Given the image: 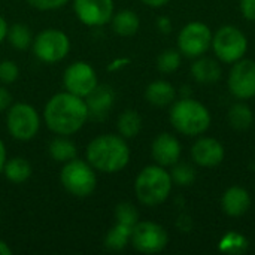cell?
<instances>
[{"label": "cell", "instance_id": "1", "mask_svg": "<svg viewBox=\"0 0 255 255\" xmlns=\"http://www.w3.org/2000/svg\"><path fill=\"white\" fill-rule=\"evenodd\" d=\"M43 121L57 136H70L78 133L88 121L85 99L69 91L54 94L43 108Z\"/></svg>", "mask_w": 255, "mask_h": 255}, {"label": "cell", "instance_id": "2", "mask_svg": "<svg viewBox=\"0 0 255 255\" xmlns=\"http://www.w3.org/2000/svg\"><path fill=\"white\" fill-rule=\"evenodd\" d=\"M87 161L102 173L121 172L130 161V148L120 134H100L87 146Z\"/></svg>", "mask_w": 255, "mask_h": 255}, {"label": "cell", "instance_id": "3", "mask_svg": "<svg viewBox=\"0 0 255 255\" xmlns=\"http://www.w3.org/2000/svg\"><path fill=\"white\" fill-rule=\"evenodd\" d=\"M172 176L163 166L151 164L143 167L134 181L137 200L145 206H158L167 200L172 191Z\"/></svg>", "mask_w": 255, "mask_h": 255}, {"label": "cell", "instance_id": "4", "mask_svg": "<svg viewBox=\"0 0 255 255\" xmlns=\"http://www.w3.org/2000/svg\"><path fill=\"white\" fill-rule=\"evenodd\" d=\"M169 120L173 128L185 136L202 134L211 126V114L208 108L191 97H181L173 102Z\"/></svg>", "mask_w": 255, "mask_h": 255}, {"label": "cell", "instance_id": "5", "mask_svg": "<svg viewBox=\"0 0 255 255\" xmlns=\"http://www.w3.org/2000/svg\"><path fill=\"white\" fill-rule=\"evenodd\" d=\"M60 182L69 194L79 199L88 197L97 187L96 169L88 161L79 160L76 157L63 164L60 172Z\"/></svg>", "mask_w": 255, "mask_h": 255}, {"label": "cell", "instance_id": "6", "mask_svg": "<svg viewBox=\"0 0 255 255\" xmlns=\"http://www.w3.org/2000/svg\"><path fill=\"white\" fill-rule=\"evenodd\" d=\"M211 46L220 61L233 64L244 58L248 49V39L241 28L235 25H223L212 36Z\"/></svg>", "mask_w": 255, "mask_h": 255}, {"label": "cell", "instance_id": "7", "mask_svg": "<svg viewBox=\"0 0 255 255\" xmlns=\"http://www.w3.org/2000/svg\"><path fill=\"white\" fill-rule=\"evenodd\" d=\"M6 128L13 139L28 142L39 133L40 117L31 105L13 103L6 114Z\"/></svg>", "mask_w": 255, "mask_h": 255}, {"label": "cell", "instance_id": "8", "mask_svg": "<svg viewBox=\"0 0 255 255\" xmlns=\"http://www.w3.org/2000/svg\"><path fill=\"white\" fill-rule=\"evenodd\" d=\"M31 48L40 61L52 64L67 57L70 51V39L61 30L45 28L33 39Z\"/></svg>", "mask_w": 255, "mask_h": 255}, {"label": "cell", "instance_id": "9", "mask_svg": "<svg viewBox=\"0 0 255 255\" xmlns=\"http://www.w3.org/2000/svg\"><path fill=\"white\" fill-rule=\"evenodd\" d=\"M211 28L200 21H193L184 25L178 34V49L188 58H199L205 55L212 45Z\"/></svg>", "mask_w": 255, "mask_h": 255}, {"label": "cell", "instance_id": "10", "mask_svg": "<svg viewBox=\"0 0 255 255\" xmlns=\"http://www.w3.org/2000/svg\"><path fill=\"white\" fill-rule=\"evenodd\" d=\"M169 242V235L164 227L154 221H137L133 226L130 244L142 254H158Z\"/></svg>", "mask_w": 255, "mask_h": 255}, {"label": "cell", "instance_id": "11", "mask_svg": "<svg viewBox=\"0 0 255 255\" xmlns=\"http://www.w3.org/2000/svg\"><path fill=\"white\" fill-rule=\"evenodd\" d=\"M63 84L66 91L85 99L99 85V79L91 64L87 61H75L64 70Z\"/></svg>", "mask_w": 255, "mask_h": 255}, {"label": "cell", "instance_id": "12", "mask_svg": "<svg viewBox=\"0 0 255 255\" xmlns=\"http://www.w3.org/2000/svg\"><path fill=\"white\" fill-rule=\"evenodd\" d=\"M227 85L230 93L241 100L255 97V61L241 58L230 69Z\"/></svg>", "mask_w": 255, "mask_h": 255}, {"label": "cell", "instance_id": "13", "mask_svg": "<svg viewBox=\"0 0 255 255\" xmlns=\"http://www.w3.org/2000/svg\"><path fill=\"white\" fill-rule=\"evenodd\" d=\"M73 10L82 24L100 27L112 19L114 0H73Z\"/></svg>", "mask_w": 255, "mask_h": 255}, {"label": "cell", "instance_id": "14", "mask_svg": "<svg viewBox=\"0 0 255 255\" xmlns=\"http://www.w3.org/2000/svg\"><path fill=\"white\" fill-rule=\"evenodd\" d=\"M151 155L155 164L170 167L181 158V143L173 134L160 133L151 145Z\"/></svg>", "mask_w": 255, "mask_h": 255}, {"label": "cell", "instance_id": "15", "mask_svg": "<svg viewBox=\"0 0 255 255\" xmlns=\"http://www.w3.org/2000/svg\"><path fill=\"white\" fill-rule=\"evenodd\" d=\"M224 146L214 137H200L191 148V158L202 167H215L224 160Z\"/></svg>", "mask_w": 255, "mask_h": 255}, {"label": "cell", "instance_id": "16", "mask_svg": "<svg viewBox=\"0 0 255 255\" xmlns=\"http://www.w3.org/2000/svg\"><path fill=\"white\" fill-rule=\"evenodd\" d=\"M114 100H115V94L111 87L97 85L85 97V103L88 108V120L103 121L109 115L114 106Z\"/></svg>", "mask_w": 255, "mask_h": 255}, {"label": "cell", "instance_id": "17", "mask_svg": "<svg viewBox=\"0 0 255 255\" xmlns=\"http://www.w3.org/2000/svg\"><path fill=\"white\" fill-rule=\"evenodd\" d=\"M221 206L229 217H242L251 208V196L242 187H230L223 194Z\"/></svg>", "mask_w": 255, "mask_h": 255}, {"label": "cell", "instance_id": "18", "mask_svg": "<svg viewBox=\"0 0 255 255\" xmlns=\"http://www.w3.org/2000/svg\"><path fill=\"white\" fill-rule=\"evenodd\" d=\"M145 99L149 105L157 106V108H164L169 106L175 102L176 99V90L175 87L163 79L151 82L146 90H145Z\"/></svg>", "mask_w": 255, "mask_h": 255}, {"label": "cell", "instance_id": "19", "mask_svg": "<svg viewBox=\"0 0 255 255\" xmlns=\"http://www.w3.org/2000/svg\"><path fill=\"white\" fill-rule=\"evenodd\" d=\"M221 66L211 57H199L191 64V76L200 84H215L221 78Z\"/></svg>", "mask_w": 255, "mask_h": 255}, {"label": "cell", "instance_id": "20", "mask_svg": "<svg viewBox=\"0 0 255 255\" xmlns=\"http://www.w3.org/2000/svg\"><path fill=\"white\" fill-rule=\"evenodd\" d=\"M111 22H112V30L118 36H124V37L136 34L140 27V19L137 13L130 9H124L114 13Z\"/></svg>", "mask_w": 255, "mask_h": 255}, {"label": "cell", "instance_id": "21", "mask_svg": "<svg viewBox=\"0 0 255 255\" xmlns=\"http://www.w3.org/2000/svg\"><path fill=\"white\" fill-rule=\"evenodd\" d=\"M48 152L54 161L63 163V164L76 158V155H78L75 142H72L66 136H57L55 139H52L48 146Z\"/></svg>", "mask_w": 255, "mask_h": 255}, {"label": "cell", "instance_id": "22", "mask_svg": "<svg viewBox=\"0 0 255 255\" xmlns=\"http://www.w3.org/2000/svg\"><path fill=\"white\" fill-rule=\"evenodd\" d=\"M3 173L9 182L22 184L31 176V164L22 157H13L10 160H6Z\"/></svg>", "mask_w": 255, "mask_h": 255}, {"label": "cell", "instance_id": "23", "mask_svg": "<svg viewBox=\"0 0 255 255\" xmlns=\"http://www.w3.org/2000/svg\"><path fill=\"white\" fill-rule=\"evenodd\" d=\"M117 128H118V134L123 136L124 139H133L142 130V117L134 109H126L118 117Z\"/></svg>", "mask_w": 255, "mask_h": 255}, {"label": "cell", "instance_id": "24", "mask_svg": "<svg viewBox=\"0 0 255 255\" xmlns=\"http://www.w3.org/2000/svg\"><path fill=\"white\" fill-rule=\"evenodd\" d=\"M227 120H229V124L232 128L244 131V130H248L251 127V124L254 121V115H253L251 108L247 103L239 102V103H235L229 109Z\"/></svg>", "mask_w": 255, "mask_h": 255}, {"label": "cell", "instance_id": "25", "mask_svg": "<svg viewBox=\"0 0 255 255\" xmlns=\"http://www.w3.org/2000/svg\"><path fill=\"white\" fill-rule=\"evenodd\" d=\"M133 227L117 223L105 236V247L109 251H123L128 244L131 238Z\"/></svg>", "mask_w": 255, "mask_h": 255}, {"label": "cell", "instance_id": "26", "mask_svg": "<svg viewBox=\"0 0 255 255\" xmlns=\"http://www.w3.org/2000/svg\"><path fill=\"white\" fill-rule=\"evenodd\" d=\"M218 250L224 254H244L248 250V239L238 232H227L221 238Z\"/></svg>", "mask_w": 255, "mask_h": 255}, {"label": "cell", "instance_id": "27", "mask_svg": "<svg viewBox=\"0 0 255 255\" xmlns=\"http://www.w3.org/2000/svg\"><path fill=\"white\" fill-rule=\"evenodd\" d=\"M6 39L9 40V43L15 49H19V51L27 49L33 43V36H31L30 28L22 22H16V24L10 25L9 30H7Z\"/></svg>", "mask_w": 255, "mask_h": 255}, {"label": "cell", "instance_id": "28", "mask_svg": "<svg viewBox=\"0 0 255 255\" xmlns=\"http://www.w3.org/2000/svg\"><path fill=\"white\" fill-rule=\"evenodd\" d=\"M181 66V52L179 49H164L158 57H157V69L161 73H173L179 69Z\"/></svg>", "mask_w": 255, "mask_h": 255}, {"label": "cell", "instance_id": "29", "mask_svg": "<svg viewBox=\"0 0 255 255\" xmlns=\"http://www.w3.org/2000/svg\"><path fill=\"white\" fill-rule=\"evenodd\" d=\"M173 169L170 170V176L173 184L179 185V187H190L191 184H194L196 181V170L193 166L187 164V163H181V164H173Z\"/></svg>", "mask_w": 255, "mask_h": 255}, {"label": "cell", "instance_id": "30", "mask_svg": "<svg viewBox=\"0 0 255 255\" xmlns=\"http://www.w3.org/2000/svg\"><path fill=\"white\" fill-rule=\"evenodd\" d=\"M115 220L120 224H126V226L133 227L139 221V212L133 203L123 202V203H118L115 208Z\"/></svg>", "mask_w": 255, "mask_h": 255}, {"label": "cell", "instance_id": "31", "mask_svg": "<svg viewBox=\"0 0 255 255\" xmlns=\"http://www.w3.org/2000/svg\"><path fill=\"white\" fill-rule=\"evenodd\" d=\"M19 69L15 61L3 60L0 61V82L1 84H12L18 79Z\"/></svg>", "mask_w": 255, "mask_h": 255}, {"label": "cell", "instance_id": "32", "mask_svg": "<svg viewBox=\"0 0 255 255\" xmlns=\"http://www.w3.org/2000/svg\"><path fill=\"white\" fill-rule=\"evenodd\" d=\"M27 3L37 10H55L69 3V0H27Z\"/></svg>", "mask_w": 255, "mask_h": 255}, {"label": "cell", "instance_id": "33", "mask_svg": "<svg viewBox=\"0 0 255 255\" xmlns=\"http://www.w3.org/2000/svg\"><path fill=\"white\" fill-rule=\"evenodd\" d=\"M239 6H241L242 15L247 19L255 21V0H241L239 1Z\"/></svg>", "mask_w": 255, "mask_h": 255}, {"label": "cell", "instance_id": "34", "mask_svg": "<svg viewBox=\"0 0 255 255\" xmlns=\"http://www.w3.org/2000/svg\"><path fill=\"white\" fill-rule=\"evenodd\" d=\"M10 105H12V96H10V93L4 87H0V112L7 111Z\"/></svg>", "mask_w": 255, "mask_h": 255}, {"label": "cell", "instance_id": "35", "mask_svg": "<svg viewBox=\"0 0 255 255\" xmlns=\"http://www.w3.org/2000/svg\"><path fill=\"white\" fill-rule=\"evenodd\" d=\"M157 28L163 34H169L172 31V21L169 16H160L157 19Z\"/></svg>", "mask_w": 255, "mask_h": 255}, {"label": "cell", "instance_id": "36", "mask_svg": "<svg viewBox=\"0 0 255 255\" xmlns=\"http://www.w3.org/2000/svg\"><path fill=\"white\" fill-rule=\"evenodd\" d=\"M7 30H9V25H7V22H6V19L0 15V43L6 39Z\"/></svg>", "mask_w": 255, "mask_h": 255}, {"label": "cell", "instance_id": "37", "mask_svg": "<svg viewBox=\"0 0 255 255\" xmlns=\"http://www.w3.org/2000/svg\"><path fill=\"white\" fill-rule=\"evenodd\" d=\"M128 63V60L127 58H121V60H115V61H112L109 66H108V70L109 72H114V70H117V69H121L123 66H126Z\"/></svg>", "mask_w": 255, "mask_h": 255}, {"label": "cell", "instance_id": "38", "mask_svg": "<svg viewBox=\"0 0 255 255\" xmlns=\"http://www.w3.org/2000/svg\"><path fill=\"white\" fill-rule=\"evenodd\" d=\"M6 146L3 143V140L0 139V173H3V167H4V163H6Z\"/></svg>", "mask_w": 255, "mask_h": 255}, {"label": "cell", "instance_id": "39", "mask_svg": "<svg viewBox=\"0 0 255 255\" xmlns=\"http://www.w3.org/2000/svg\"><path fill=\"white\" fill-rule=\"evenodd\" d=\"M142 3H145L149 7H161L164 4H167L169 0H140Z\"/></svg>", "mask_w": 255, "mask_h": 255}, {"label": "cell", "instance_id": "40", "mask_svg": "<svg viewBox=\"0 0 255 255\" xmlns=\"http://www.w3.org/2000/svg\"><path fill=\"white\" fill-rule=\"evenodd\" d=\"M12 254V250L9 248V245L0 239V255H10Z\"/></svg>", "mask_w": 255, "mask_h": 255}, {"label": "cell", "instance_id": "41", "mask_svg": "<svg viewBox=\"0 0 255 255\" xmlns=\"http://www.w3.org/2000/svg\"><path fill=\"white\" fill-rule=\"evenodd\" d=\"M0 220H1V217H0Z\"/></svg>", "mask_w": 255, "mask_h": 255}]
</instances>
